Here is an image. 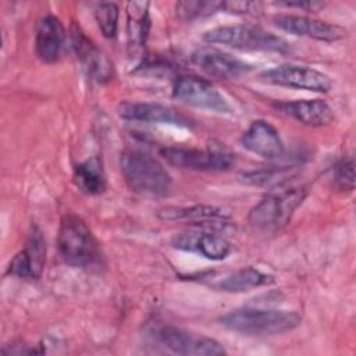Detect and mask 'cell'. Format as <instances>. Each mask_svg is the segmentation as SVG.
<instances>
[{
	"instance_id": "obj_1",
	"label": "cell",
	"mask_w": 356,
	"mask_h": 356,
	"mask_svg": "<svg viewBox=\"0 0 356 356\" xmlns=\"http://www.w3.org/2000/svg\"><path fill=\"white\" fill-rule=\"evenodd\" d=\"M120 170L131 191L147 197H161L171 192L172 178L150 154L127 149L120 156Z\"/></svg>"
},
{
	"instance_id": "obj_2",
	"label": "cell",
	"mask_w": 356,
	"mask_h": 356,
	"mask_svg": "<svg viewBox=\"0 0 356 356\" xmlns=\"http://www.w3.org/2000/svg\"><path fill=\"white\" fill-rule=\"evenodd\" d=\"M218 323L245 335H278L299 327L302 314L296 310L242 307L221 316Z\"/></svg>"
},
{
	"instance_id": "obj_3",
	"label": "cell",
	"mask_w": 356,
	"mask_h": 356,
	"mask_svg": "<svg viewBox=\"0 0 356 356\" xmlns=\"http://www.w3.org/2000/svg\"><path fill=\"white\" fill-rule=\"evenodd\" d=\"M203 39L207 43H220L239 50L286 53L291 49L289 43L282 36L250 24L216 26L204 32Z\"/></svg>"
},
{
	"instance_id": "obj_4",
	"label": "cell",
	"mask_w": 356,
	"mask_h": 356,
	"mask_svg": "<svg viewBox=\"0 0 356 356\" xmlns=\"http://www.w3.org/2000/svg\"><path fill=\"white\" fill-rule=\"evenodd\" d=\"M307 195L305 186H291L273 191L264 196L249 211L250 225L259 231H277L285 227L295 210L302 204Z\"/></svg>"
},
{
	"instance_id": "obj_5",
	"label": "cell",
	"mask_w": 356,
	"mask_h": 356,
	"mask_svg": "<svg viewBox=\"0 0 356 356\" xmlns=\"http://www.w3.org/2000/svg\"><path fill=\"white\" fill-rule=\"evenodd\" d=\"M57 246L61 259L72 267H86L99 257V243L86 222L75 216L65 214L58 227Z\"/></svg>"
},
{
	"instance_id": "obj_6",
	"label": "cell",
	"mask_w": 356,
	"mask_h": 356,
	"mask_svg": "<svg viewBox=\"0 0 356 356\" xmlns=\"http://www.w3.org/2000/svg\"><path fill=\"white\" fill-rule=\"evenodd\" d=\"M261 81L278 86L325 93L331 89L332 81L324 72L299 64H281L260 74Z\"/></svg>"
},
{
	"instance_id": "obj_7",
	"label": "cell",
	"mask_w": 356,
	"mask_h": 356,
	"mask_svg": "<svg viewBox=\"0 0 356 356\" xmlns=\"http://www.w3.org/2000/svg\"><path fill=\"white\" fill-rule=\"evenodd\" d=\"M172 97L221 114L232 111L227 99L209 81L195 75H179L172 85Z\"/></svg>"
},
{
	"instance_id": "obj_8",
	"label": "cell",
	"mask_w": 356,
	"mask_h": 356,
	"mask_svg": "<svg viewBox=\"0 0 356 356\" xmlns=\"http://www.w3.org/2000/svg\"><path fill=\"white\" fill-rule=\"evenodd\" d=\"M160 154L174 167L195 171H225L234 164V156L224 150L165 146L160 149Z\"/></svg>"
},
{
	"instance_id": "obj_9",
	"label": "cell",
	"mask_w": 356,
	"mask_h": 356,
	"mask_svg": "<svg viewBox=\"0 0 356 356\" xmlns=\"http://www.w3.org/2000/svg\"><path fill=\"white\" fill-rule=\"evenodd\" d=\"M70 36L74 53L88 76L99 83H106L113 79V61L92 39L85 35V32L76 24L71 25Z\"/></svg>"
},
{
	"instance_id": "obj_10",
	"label": "cell",
	"mask_w": 356,
	"mask_h": 356,
	"mask_svg": "<svg viewBox=\"0 0 356 356\" xmlns=\"http://www.w3.org/2000/svg\"><path fill=\"white\" fill-rule=\"evenodd\" d=\"M157 341L168 350L178 355L196 356H220L225 355L222 345L209 337L195 334L177 327H161L157 330Z\"/></svg>"
},
{
	"instance_id": "obj_11",
	"label": "cell",
	"mask_w": 356,
	"mask_h": 356,
	"mask_svg": "<svg viewBox=\"0 0 356 356\" xmlns=\"http://www.w3.org/2000/svg\"><path fill=\"white\" fill-rule=\"evenodd\" d=\"M171 246L216 261L227 259L232 250L231 242L211 229H188L178 232L171 238Z\"/></svg>"
},
{
	"instance_id": "obj_12",
	"label": "cell",
	"mask_w": 356,
	"mask_h": 356,
	"mask_svg": "<svg viewBox=\"0 0 356 356\" xmlns=\"http://www.w3.org/2000/svg\"><path fill=\"white\" fill-rule=\"evenodd\" d=\"M46 263V241L38 225H32L24 248L11 259L7 274L36 280L42 275Z\"/></svg>"
},
{
	"instance_id": "obj_13",
	"label": "cell",
	"mask_w": 356,
	"mask_h": 356,
	"mask_svg": "<svg viewBox=\"0 0 356 356\" xmlns=\"http://www.w3.org/2000/svg\"><path fill=\"white\" fill-rule=\"evenodd\" d=\"M192 63L204 74L217 79H235L252 70V64L216 47H199L191 56Z\"/></svg>"
},
{
	"instance_id": "obj_14",
	"label": "cell",
	"mask_w": 356,
	"mask_h": 356,
	"mask_svg": "<svg viewBox=\"0 0 356 356\" xmlns=\"http://www.w3.org/2000/svg\"><path fill=\"white\" fill-rule=\"evenodd\" d=\"M273 21L275 26L288 33L312 38L321 42L341 40L348 35L346 29L337 24H330L327 21H320L305 15L278 14L273 18Z\"/></svg>"
},
{
	"instance_id": "obj_15",
	"label": "cell",
	"mask_w": 356,
	"mask_h": 356,
	"mask_svg": "<svg viewBox=\"0 0 356 356\" xmlns=\"http://www.w3.org/2000/svg\"><path fill=\"white\" fill-rule=\"evenodd\" d=\"M120 117L128 121H139L147 124H168L175 127H191V120L170 106L160 103H122L118 108Z\"/></svg>"
},
{
	"instance_id": "obj_16",
	"label": "cell",
	"mask_w": 356,
	"mask_h": 356,
	"mask_svg": "<svg viewBox=\"0 0 356 356\" xmlns=\"http://www.w3.org/2000/svg\"><path fill=\"white\" fill-rule=\"evenodd\" d=\"M241 143L249 152L267 160L281 159L285 153L278 131L264 120L253 121L242 134Z\"/></svg>"
},
{
	"instance_id": "obj_17",
	"label": "cell",
	"mask_w": 356,
	"mask_h": 356,
	"mask_svg": "<svg viewBox=\"0 0 356 356\" xmlns=\"http://www.w3.org/2000/svg\"><path fill=\"white\" fill-rule=\"evenodd\" d=\"M157 216L164 221H189L207 229H225L229 217L222 209L210 204L192 206H167L159 210Z\"/></svg>"
},
{
	"instance_id": "obj_18",
	"label": "cell",
	"mask_w": 356,
	"mask_h": 356,
	"mask_svg": "<svg viewBox=\"0 0 356 356\" xmlns=\"http://www.w3.org/2000/svg\"><path fill=\"white\" fill-rule=\"evenodd\" d=\"M65 42V29L61 21L46 14L36 22L35 31V49L39 58L47 64L58 61Z\"/></svg>"
},
{
	"instance_id": "obj_19",
	"label": "cell",
	"mask_w": 356,
	"mask_h": 356,
	"mask_svg": "<svg viewBox=\"0 0 356 356\" xmlns=\"http://www.w3.org/2000/svg\"><path fill=\"white\" fill-rule=\"evenodd\" d=\"M273 106L281 113L309 127H325L334 120V110L321 99L277 102Z\"/></svg>"
},
{
	"instance_id": "obj_20",
	"label": "cell",
	"mask_w": 356,
	"mask_h": 356,
	"mask_svg": "<svg viewBox=\"0 0 356 356\" xmlns=\"http://www.w3.org/2000/svg\"><path fill=\"white\" fill-rule=\"evenodd\" d=\"M150 28L149 3L129 1L127 4V39L131 57L142 53Z\"/></svg>"
},
{
	"instance_id": "obj_21",
	"label": "cell",
	"mask_w": 356,
	"mask_h": 356,
	"mask_svg": "<svg viewBox=\"0 0 356 356\" xmlns=\"http://www.w3.org/2000/svg\"><path fill=\"white\" fill-rule=\"evenodd\" d=\"M274 281L273 275L266 274L254 267H242L232 273H228L220 278H214L209 282L213 289L222 292H245L263 285H268Z\"/></svg>"
},
{
	"instance_id": "obj_22",
	"label": "cell",
	"mask_w": 356,
	"mask_h": 356,
	"mask_svg": "<svg viewBox=\"0 0 356 356\" xmlns=\"http://www.w3.org/2000/svg\"><path fill=\"white\" fill-rule=\"evenodd\" d=\"M72 177L76 188L86 195H100L106 191V172L103 161L97 156H92L76 164Z\"/></svg>"
},
{
	"instance_id": "obj_23",
	"label": "cell",
	"mask_w": 356,
	"mask_h": 356,
	"mask_svg": "<svg viewBox=\"0 0 356 356\" xmlns=\"http://www.w3.org/2000/svg\"><path fill=\"white\" fill-rule=\"evenodd\" d=\"M296 177L293 167H268L256 171H250L242 175L243 182L248 185L267 188L270 191H278L286 188Z\"/></svg>"
},
{
	"instance_id": "obj_24",
	"label": "cell",
	"mask_w": 356,
	"mask_h": 356,
	"mask_svg": "<svg viewBox=\"0 0 356 356\" xmlns=\"http://www.w3.org/2000/svg\"><path fill=\"white\" fill-rule=\"evenodd\" d=\"M222 11V1L184 0L175 3V13L182 19H193Z\"/></svg>"
},
{
	"instance_id": "obj_25",
	"label": "cell",
	"mask_w": 356,
	"mask_h": 356,
	"mask_svg": "<svg viewBox=\"0 0 356 356\" xmlns=\"http://www.w3.org/2000/svg\"><path fill=\"white\" fill-rule=\"evenodd\" d=\"M118 7L115 3L103 1L95 8V19L106 38H114L118 26Z\"/></svg>"
},
{
	"instance_id": "obj_26",
	"label": "cell",
	"mask_w": 356,
	"mask_h": 356,
	"mask_svg": "<svg viewBox=\"0 0 356 356\" xmlns=\"http://www.w3.org/2000/svg\"><path fill=\"white\" fill-rule=\"evenodd\" d=\"M332 185L345 192L355 188V161L353 159H343L335 164L332 170Z\"/></svg>"
},
{
	"instance_id": "obj_27",
	"label": "cell",
	"mask_w": 356,
	"mask_h": 356,
	"mask_svg": "<svg viewBox=\"0 0 356 356\" xmlns=\"http://www.w3.org/2000/svg\"><path fill=\"white\" fill-rule=\"evenodd\" d=\"M261 7L259 1H222V11L231 14H257Z\"/></svg>"
},
{
	"instance_id": "obj_28",
	"label": "cell",
	"mask_w": 356,
	"mask_h": 356,
	"mask_svg": "<svg viewBox=\"0 0 356 356\" xmlns=\"http://www.w3.org/2000/svg\"><path fill=\"white\" fill-rule=\"evenodd\" d=\"M277 4L291 7V8L309 10V11H317L318 8L324 7V3H320V1H278Z\"/></svg>"
}]
</instances>
